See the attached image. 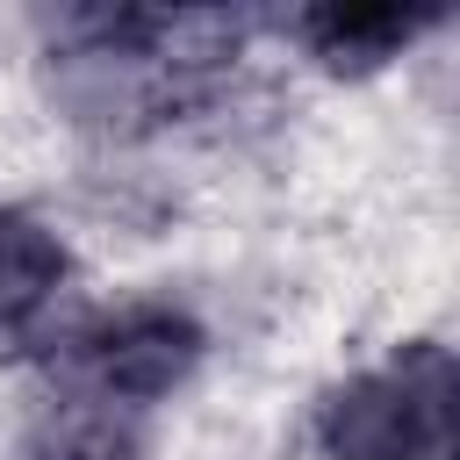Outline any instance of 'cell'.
Returning <instances> with one entry per match:
<instances>
[{
	"label": "cell",
	"instance_id": "3",
	"mask_svg": "<svg viewBox=\"0 0 460 460\" xmlns=\"http://www.w3.org/2000/svg\"><path fill=\"white\" fill-rule=\"evenodd\" d=\"M446 7L438 0H352V7H302L295 14V36L316 65L331 72H374L388 58H402L424 29H438Z\"/></svg>",
	"mask_w": 460,
	"mask_h": 460
},
{
	"label": "cell",
	"instance_id": "1",
	"mask_svg": "<svg viewBox=\"0 0 460 460\" xmlns=\"http://www.w3.org/2000/svg\"><path fill=\"white\" fill-rule=\"evenodd\" d=\"M323 460H460V367L438 338L395 345L331 388L316 417Z\"/></svg>",
	"mask_w": 460,
	"mask_h": 460
},
{
	"label": "cell",
	"instance_id": "4",
	"mask_svg": "<svg viewBox=\"0 0 460 460\" xmlns=\"http://www.w3.org/2000/svg\"><path fill=\"white\" fill-rule=\"evenodd\" d=\"M58 280H65V244L36 216L0 201V331H22L58 295Z\"/></svg>",
	"mask_w": 460,
	"mask_h": 460
},
{
	"label": "cell",
	"instance_id": "2",
	"mask_svg": "<svg viewBox=\"0 0 460 460\" xmlns=\"http://www.w3.org/2000/svg\"><path fill=\"white\" fill-rule=\"evenodd\" d=\"M201 323L172 302H129L115 316H93L79 338H72V381L79 395L93 402H115V410H151L165 402L194 367H201Z\"/></svg>",
	"mask_w": 460,
	"mask_h": 460
},
{
	"label": "cell",
	"instance_id": "5",
	"mask_svg": "<svg viewBox=\"0 0 460 460\" xmlns=\"http://www.w3.org/2000/svg\"><path fill=\"white\" fill-rule=\"evenodd\" d=\"M36 460H137V417L93 395H72V410L43 431Z\"/></svg>",
	"mask_w": 460,
	"mask_h": 460
}]
</instances>
